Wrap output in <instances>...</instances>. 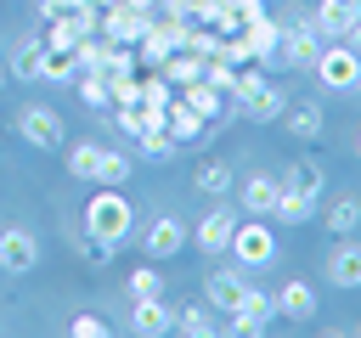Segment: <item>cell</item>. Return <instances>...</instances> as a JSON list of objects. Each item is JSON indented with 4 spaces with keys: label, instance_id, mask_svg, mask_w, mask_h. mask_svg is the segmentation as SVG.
<instances>
[{
    "label": "cell",
    "instance_id": "cell-26",
    "mask_svg": "<svg viewBox=\"0 0 361 338\" xmlns=\"http://www.w3.org/2000/svg\"><path fill=\"white\" fill-rule=\"evenodd\" d=\"M197 192H209V197H226L231 192V163L226 158H209V163H197Z\"/></svg>",
    "mask_w": 361,
    "mask_h": 338
},
{
    "label": "cell",
    "instance_id": "cell-35",
    "mask_svg": "<svg viewBox=\"0 0 361 338\" xmlns=\"http://www.w3.org/2000/svg\"><path fill=\"white\" fill-rule=\"evenodd\" d=\"M259 84H265V68H237V79H231V96H237V107H243V101H248Z\"/></svg>",
    "mask_w": 361,
    "mask_h": 338
},
{
    "label": "cell",
    "instance_id": "cell-8",
    "mask_svg": "<svg viewBox=\"0 0 361 338\" xmlns=\"http://www.w3.org/2000/svg\"><path fill=\"white\" fill-rule=\"evenodd\" d=\"M17 135H23L34 152H51V146H62V118H56L51 107H23V113H17Z\"/></svg>",
    "mask_w": 361,
    "mask_h": 338
},
{
    "label": "cell",
    "instance_id": "cell-1",
    "mask_svg": "<svg viewBox=\"0 0 361 338\" xmlns=\"http://www.w3.org/2000/svg\"><path fill=\"white\" fill-rule=\"evenodd\" d=\"M130 231H135V203H130L118 186H102V192L85 203V237H90L96 254L107 259V254H118V248L130 242Z\"/></svg>",
    "mask_w": 361,
    "mask_h": 338
},
{
    "label": "cell",
    "instance_id": "cell-9",
    "mask_svg": "<svg viewBox=\"0 0 361 338\" xmlns=\"http://www.w3.org/2000/svg\"><path fill=\"white\" fill-rule=\"evenodd\" d=\"M186 220L180 214H158L152 225H147V237H141V248H147V259H175L180 248H186Z\"/></svg>",
    "mask_w": 361,
    "mask_h": 338
},
{
    "label": "cell",
    "instance_id": "cell-28",
    "mask_svg": "<svg viewBox=\"0 0 361 338\" xmlns=\"http://www.w3.org/2000/svg\"><path fill=\"white\" fill-rule=\"evenodd\" d=\"M327 231H333V237H355V231H361V197H338V203L327 208Z\"/></svg>",
    "mask_w": 361,
    "mask_h": 338
},
{
    "label": "cell",
    "instance_id": "cell-16",
    "mask_svg": "<svg viewBox=\"0 0 361 338\" xmlns=\"http://www.w3.org/2000/svg\"><path fill=\"white\" fill-rule=\"evenodd\" d=\"M237 113H243V118H254V124H276V118L288 113V90L265 79V84H259V90H254V96H248Z\"/></svg>",
    "mask_w": 361,
    "mask_h": 338
},
{
    "label": "cell",
    "instance_id": "cell-13",
    "mask_svg": "<svg viewBox=\"0 0 361 338\" xmlns=\"http://www.w3.org/2000/svg\"><path fill=\"white\" fill-rule=\"evenodd\" d=\"M130 332H141V338L175 332V304H164V299H135V304H130Z\"/></svg>",
    "mask_w": 361,
    "mask_h": 338
},
{
    "label": "cell",
    "instance_id": "cell-34",
    "mask_svg": "<svg viewBox=\"0 0 361 338\" xmlns=\"http://www.w3.org/2000/svg\"><path fill=\"white\" fill-rule=\"evenodd\" d=\"M73 90H79V101H85V107H107V79H102V73H79V79H73Z\"/></svg>",
    "mask_w": 361,
    "mask_h": 338
},
{
    "label": "cell",
    "instance_id": "cell-3",
    "mask_svg": "<svg viewBox=\"0 0 361 338\" xmlns=\"http://www.w3.org/2000/svg\"><path fill=\"white\" fill-rule=\"evenodd\" d=\"M322 34H316V23L305 17V11H293V28H282V45H276V56L288 62V68H310L316 56H322Z\"/></svg>",
    "mask_w": 361,
    "mask_h": 338
},
{
    "label": "cell",
    "instance_id": "cell-23",
    "mask_svg": "<svg viewBox=\"0 0 361 338\" xmlns=\"http://www.w3.org/2000/svg\"><path fill=\"white\" fill-rule=\"evenodd\" d=\"M96 169H102V141H73L68 146V175L96 186Z\"/></svg>",
    "mask_w": 361,
    "mask_h": 338
},
{
    "label": "cell",
    "instance_id": "cell-19",
    "mask_svg": "<svg viewBox=\"0 0 361 338\" xmlns=\"http://www.w3.org/2000/svg\"><path fill=\"white\" fill-rule=\"evenodd\" d=\"M243 39H248V51H254V62L265 68V62L276 56V45H282V23H271V17H259V23H248V28H243Z\"/></svg>",
    "mask_w": 361,
    "mask_h": 338
},
{
    "label": "cell",
    "instance_id": "cell-39",
    "mask_svg": "<svg viewBox=\"0 0 361 338\" xmlns=\"http://www.w3.org/2000/svg\"><path fill=\"white\" fill-rule=\"evenodd\" d=\"M231 11H237V23H243V28L265 17V6H259V0H231Z\"/></svg>",
    "mask_w": 361,
    "mask_h": 338
},
{
    "label": "cell",
    "instance_id": "cell-15",
    "mask_svg": "<svg viewBox=\"0 0 361 338\" xmlns=\"http://www.w3.org/2000/svg\"><path fill=\"white\" fill-rule=\"evenodd\" d=\"M164 124H169V135H175V146H197V141L209 135V118H203V113H192V107H186L180 96H175V101L164 107Z\"/></svg>",
    "mask_w": 361,
    "mask_h": 338
},
{
    "label": "cell",
    "instance_id": "cell-27",
    "mask_svg": "<svg viewBox=\"0 0 361 338\" xmlns=\"http://www.w3.org/2000/svg\"><path fill=\"white\" fill-rule=\"evenodd\" d=\"M282 186H293V192H305V197H322V163H316V158H299V163H288Z\"/></svg>",
    "mask_w": 361,
    "mask_h": 338
},
{
    "label": "cell",
    "instance_id": "cell-22",
    "mask_svg": "<svg viewBox=\"0 0 361 338\" xmlns=\"http://www.w3.org/2000/svg\"><path fill=\"white\" fill-rule=\"evenodd\" d=\"M316 214V197H305V192H293V186H282V197H276V208H271V220L276 225H305Z\"/></svg>",
    "mask_w": 361,
    "mask_h": 338
},
{
    "label": "cell",
    "instance_id": "cell-41",
    "mask_svg": "<svg viewBox=\"0 0 361 338\" xmlns=\"http://www.w3.org/2000/svg\"><path fill=\"white\" fill-rule=\"evenodd\" d=\"M344 45H350V51H355V56H361V17H355V23H350V34H344Z\"/></svg>",
    "mask_w": 361,
    "mask_h": 338
},
{
    "label": "cell",
    "instance_id": "cell-37",
    "mask_svg": "<svg viewBox=\"0 0 361 338\" xmlns=\"http://www.w3.org/2000/svg\"><path fill=\"white\" fill-rule=\"evenodd\" d=\"M113 124H118L124 135H141V124H147V113H141V101H130V107H118V113H113Z\"/></svg>",
    "mask_w": 361,
    "mask_h": 338
},
{
    "label": "cell",
    "instance_id": "cell-11",
    "mask_svg": "<svg viewBox=\"0 0 361 338\" xmlns=\"http://www.w3.org/2000/svg\"><path fill=\"white\" fill-rule=\"evenodd\" d=\"M327 282L344 287V293L361 287V242H355V237H338V242H333V254H327Z\"/></svg>",
    "mask_w": 361,
    "mask_h": 338
},
{
    "label": "cell",
    "instance_id": "cell-2",
    "mask_svg": "<svg viewBox=\"0 0 361 338\" xmlns=\"http://www.w3.org/2000/svg\"><path fill=\"white\" fill-rule=\"evenodd\" d=\"M237 265H271L276 259V237H271V220H259V214H248V220H237V231H231V248H226Z\"/></svg>",
    "mask_w": 361,
    "mask_h": 338
},
{
    "label": "cell",
    "instance_id": "cell-42",
    "mask_svg": "<svg viewBox=\"0 0 361 338\" xmlns=\"http://www.w3.org/2000/svg\"><path fill=\"white\" fill-rule=\"evenodd\" d=\"M124 6H135V11H158V0H124Z\"/></svg>",
    "mask_w": 361,
    "mask_h": 338
},
{
    "label": "cell",
    "instance_id": "cell-29",
    "mask_svg": "<svg viewBox=\"0 0 361 338\" xmlns=\"http://www.w3.org/2000/svg\"><path fill=\"white\" fill-rule=\"evenodd\" d=\"M39 79H45V84H73V79H79L73 51H51V45H45V68H39Z\"/></svg>",
    "mask_w": 361,
    "mask_h": 338
},
{
    "label": "cell",
    "instance_id": "cell-46",
    "mask_svg": "<svg viewBox=\"0 0 361 338\" xmlns=\"http://www.w3.org/2000/svg\"><path fill=\"white\" fill-rule=\"evenodd\" d=\"M0 84H6V79H0Z\"/></svg>",
    "mask_w": 361,
    "mask_h": 338
},
{
    "label": "cell",
    "instance_id": "cell-6",
    "mask_svg": "<svg viewBox=\"0 0 361 338\" xmlns=\"http://www.w3.org/2000/svg\"><path fill=\"white\" fill-rule=\"evenodd\" d=\"M226 315H231V332L254 338V332H265V321L276 315V299H271V293H259V287H243V299H237Z\"/></svg>",
    "mask_w": 361,
    "mask_h": 338
},
{
    "label": "cell",
    "instance_id": "cell-12",
    "mask_svg": "<svg viewBox=\"0 0 361 338\" xmlns=\"http://www.w3.org/2000/svg\"><path fill=\"white\" fill-rule=\"evenodd\" d=\"M276 197H282V175H271V169H254V175L243 180V214H259V220H271Z\"/></svg>",
    "mask_w": 361,
    "mask_h": 338
},
{
    "label": "cell",
    "instance_id": "cell-7",
    "mask_svg": "<svg viewBox=\"0 0 361 338\" xmlns=\"http://www.w3.org/2000/svg\"><path fill=\"white\" fill-rule=\"evenodd\" d=\"M34 265H39V242H34V231L6 225V231H0V270H6V276H28Z\"/></svg>",
    "mask_w": 361,
    "mask_h": 338
},
{
    "label": "cell",
    "instance_id": "cell-33",
    "mask_svg": "<svg viewBox=\"0 0 361 338\" xmlns=\"http://www.w3.org/2000/svg\"><path fill=\"white\" fill-rule=\"evenodd\" d=\"M169 101H175V84H169L164 73H158V79H141V107H152V113H164Z\"/></svg>",
    "mask_w": 361,
    "mask_h": 338
},
{
    "label": "cell",
    "instance_id": "cell-43",
    "mask_svg": "<svg viewBox=\"0 0 361 338\" xmlns=\"http://www.w3.org/2000/svg\"><path fill=\"white\" fill-rule=\"evenodd\" d=\"M85 6H96V11H102V6H113V0H85Z\"/></svg>",
    "mask_w": 361,
    "mask_h": 338
},
{
    "label": "cell",
    "instance_id": "cell-14",
    "mask_svg": "<svg viewBox=\"0 0 361 338\" xmlns=\"http://www.w3.org/2000/svg\"><path fill=\"white\" fill-rule=\"evenodd\" d=\"M355 17H361V0H322V6L310 11V23H316L322 39H344Z\"/></svg>",
    "mask_w": 361,
    "mask_h": 338
},
{
    "label": "cell",
    "instance_id": "cell-17",
    "mask_svg": "<svg viewBox=\"0 0 361 338\" xmlns=\"http://www.w3.org/2000/svg\"><path fill=\"white\" fill-rule=\"evenodd\" d=\"M180 101H186L192 113H203L209 124H220V118H226V90H214L209 79H192V84H180Z\"/></svg>",
    "mask_w": 361,
    "mask_h": 338
},
{
    "label": "cell",
    "instance_id": "cell-4",
    "mask_svg": "<svg viewBox=\"0 0 361 338\" xmlns=\"http://www.w3.org/2000/svg\"><path fill=\"white\" fill-rule=\"evenodd\" d=\"M316 68V79L327 84V90H355V79H361V56L338 39V45H322V56L310 62Z\"/></svg>",
    "mask_w": 361,
    "mask_h": 338
},
{
    "label": "cell",
    "instance_id": "cell-40",
    "mask_svg": "<svg viewBox=\"0 0 361 338\" xmlns=\"http://www.w3.org/2000/svg\"><path fill=\"white\" fill-rule=\"evenodd\" d=\"M79 6H85V0H39L45 23H51V17H68V11H79Z\"/></svg>",
    "mask_w": 361,
    "mask_h": 338
},
{
    "label": "cell",
    "instance_id": "cell-25",
    "mask_svg": "<svg viewBox=\"0 0 361 338\" xmlns=\"http://www.w3.org/2000/svg\"><path fill=\"white\" fill-rule=\"evenodd\" d=\"M135 175V158L130 152H113V146H102V169H96V186H124Z\"/></svg>",
    "mask_w": 361,
    "mask_h": 338
},
{
    "label": "cell",
    "instance_id": "cell-18",
    "mask_svg": "<svg viewBox=\"0 0 361 338\" xmlns=\"http://www.w3.org/2000/svg\"><path fill=\"white\" fill-rule=\"evenodd\" d=\"M276 310H282L288 321H310V315H316V287H310V282H299V276H293V282H282Z\"/></svg>",
    "mask_w": 361,
    "mask_h": 338
},
{
    "label": "cell",
    "instance_id": "cell-44",
    "mask_svg": "<svg viewBox=\"0 0 361 338\" xmlns=\"http://www.w3.org/2000/svg\"><path fill=\"white\" fill-rule=\"evenodd\" d=\"M355 152H361V130H355Z\"/></svg>",
    "mask_w": 361,
    "mask_h": 338
},
{
    "label": "cell",
    "instance_id": "cell-38",
    "mask_svg": "<svg viewBox=\"0 0 361 338\" xmlns=\"http://www.w3.org/2000/svg\"><path fill=\"white\" fill-rule=\"evenodd\" d=\"M73 338H107V321L102 315H73Z\"/></svg>",
    "mask_w": 361,
    "mask_h": 338
},
{
    "label": "cell",
    "instance_id": "cell-32",
    "mask_svg": "<svg viewBox=\"0 0 361 338\" xmlns=\"http://www.w3.org/2000/svg\"><path fill=\"white\" fill-rule=\"evenodd\" d=\"M175 327H180V332H192V338H214V332H220V321H214L203 304H192V310H175Z\"/></svg>",
    "mask_w": 361,
    "mask_h": 338
},
{
    "label": "cell",
    "instance_id": "cell-5",
    "mask_svg": "<svg viewBox=\"0 0 361 338\" xmlns=\"http://www.w3.org/2000/svg\"><path fill=\"white\" fill-rule=\"evenodd\" d=\"M147 28H152V11H135V6H124V0H113V6L102 11V39H113V45H141Z\"/></svg>",
    "mask_w": 361,
    "mask_h": 338
},
{
    "label": "cell",
    "instance_id": "cell-24",
    "mask_svg": "<svg viewBox=\"0 0 361 338\" xmlns=\"http://www.w3.org/2000/svg\"><path fill=\"white\" fill-rule=\"evenodd\" d=\"M39 68H45V34H34V39H23L11 51V73L17 79H39Z\"/></svg>",
    "mask_w": 361,
    "mask_h": 338
},
{
    "label": "cell",
    "instance_id": "cell-10",
    "mask_svg": "<svg viewBox=\"0 0 361 338\" xmlns=\"http://www.w3.org/2000/svg\"><path fill=\"white\" fill-rule=\"evenodd\" d=\"M231 231H237V214H231V208L220 203V208H209V214H203V225L192 231V242H197V248H203L209 259H220V254L231 248Z\"/></svg>",
    "mask_w": 361,
    "mask_h": 338
},
{
    "label": "cell",
    "instance_id": "cell-20",
    "mask_svg": "<svg viewBox=\"0 0 361 338\" xmlns=\"http://www.w3.org/2000/svg\"><path fill=\"white\" fill-rule=\"evenodd\" d=\"M243 270H209V282H203V293H209V304L214 310H231L237 299H243Z\"/></svg>",
    "mask_w": 361,
    "mask_h": 338
},
{
    "label": "cell",
    "instance_id": "cell-31",
    "mask_svg": "<svg viewBox=\"0 0 361 338\" xmlns=\"http://www.w3.org/2000/svg\"><path fill=\"white\" fill-rule=\"evenodd\" d=\"M124 293H130V299H164V270H158V265H141V270H130Z\"/></svg>",
    "mask_w": 361,
    "mask_h": 338
},
{
    "label": "cell",
    "instance_id": "cell-36",
    "mask_svg": "<svg viewBox=\"0 0 361 338\" xmlns=\"http://www.w3.org/2000/svg\"><path fill=\"white\" fill-rule=\"evenodd\" d=\"M107 101H113V107L141 101V79H135V73H130V79H107Z\"/></svg>",
    "mask_w": 361,
    "mask_h": 338
},
{
    "label": "cell",
    "instance_id": "cell-30",
    "mask_svg": "<svg viewBox=\"0 0 361 338\" xmlns=\"http://www.w3.org/2000/svg\"><path fill=\"white\" fill-rule=\"evenodd\" d=\"M164 79L180 90V84H192V79H203V56H192V51H175L169 62H164Z\"/></svg>",
    "mask_w": 361,
    "mask_h": 338
},
{
    "label": "cell",
    "instance_id": "cell-45",
    "mask_svg": "<svg viewBox=\"0 0 361 338\" xmlns=\"http://www.w3.org/2000/svg\"><path fill=\"white\" fill-rule=\"evenodd\" d=\"M355 90H361V79H355Z\"/></svg>",
    "mask_w": 361,
    "mask_h": 338
},
{
    "label": "cell",
    "instance_id": "cell-21",
    "mask_svg": "<svg viewBox=\"0 0 361 338\" xmlns=\"http://www.w3.org/2000/svg\"><path fill=\"white\" fill-rule=\"evenodd\" d=\"M282 118H288V135H293V141H322V124H327V118H322L316 101H299V107H288Z\"/></svg>",
    "mask_w": 361,
    "mask_h": 338
}]
</instances>
